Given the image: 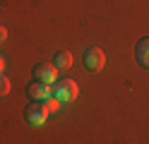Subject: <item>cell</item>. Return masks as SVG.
<instances>
[{
    "mask_svg": "<svg viewBox=\"0 0 149 144\" xmlns=\"http://www.w3.org/2000/svg\"><path fill=\"white\" fill-rule=\"evenodd\" d=\"M51 89H53V96L58 99L60 103L63 101H74L79 96V86H77V82L74 79H55L53 84H51Z\"/></svg>",
    "mask_w": 149,
    "mask_h": 144,
    "instance_id": "1",
    "label": "cell"
},
{
    "mask_svg": "<svg viewBox=\"0 0 149 144\" xmlns=\"http://www.w3.org/2000/svg\"><path fill=\"white\" fill-rule=\"evenodd\" d=\"M48 118V108H46V103L41 101H31L29 106L24 108V120L31 125V127H41Z\"/></svg>",
    "mask_w": 149,
    "mask_h": 144,
    "instance_id": "2",
    "label": "cell"
},
{
    "mask_svg": "<svg viewBox=\"0 0 149 144\" xmlns=\"http://www.w3.org/2000/svg\"><path fill=\"white\" fill-rule=\"evenodd\" d=\"M82 60H84V67H87L89 72H101V70H104V65H106V55H104L101 48L89 46V48H84Z\"/></svg>",
    "mask_w": 149,
    "mask_h": 144,
    "instance_id": "3",
    "label": "cell"
},
{
    "mask_svg": "<svg viewBox=\"0 0 149 144\" xmlns=\"http://www.w3.org/2000/svg\"><path fill=\"white\" fill-rule=\"evenodd\" d=\"M34 79H39L43 84H53L55 79H58V67H55L53 63H39V65H34Z\"/></svg>",
    "mask_w": 149,
    "mask_h": 144,
    "instance_id": "4",
    "label": "cell"
},
{
    "mask_svg": "<svg viewBox=\"0 0 149 144\" xmlns=\"http://www.w3.org/2000/svg\"><path fill=\"white\" fill-rule=\"evenodd\" d=\"M26 94H29L31 101H46L48 96H53V89H51V84H43L39 79H34L29 86H26Z\"/></svg>",
    "mask_w": 149,
    "mask_h": 144,
    "instance_id": "5",
    "label": "cell"
},
{
    "mask_svg": "<svg viewBox=\"0 0 149 144\" xmlns=\"http://www.w3.org/2000/svg\"><path fill=\"white\" fill-rule=\"evenodd\" d=\"M135 58H137V63L142 65V67L149 70V36L139 38V43L135 46Z\"/></svg>",
    "mask_w": 149,
    "mask_h": 144,
    "instance_id": "6",
    "label": "cell"
},
{
    "mask_svg": "<svg viewBox=\"0 0 149 144\" xmlns=\"http://www.w3.org/2000/svg\"><path fill=\"white\" fill-rule=\"evenodd\" d=\"M53 65L58 67V70H68V67L72 65V53H70V51H55Z\"/></svg>",
    "mask_w": 149,
    "mask_h": 144,
    "instance_id": "7",
    "label": "cell"
},
{
    "mask_svg": "<svg viewBox=\"0 0 149 144\" xmlns=\"http://www.w3.org/2000/svg\"><path fill=\"white\" fill-rule=\"evenodd\" d=\"M46 108H48V113H55L60 108V101L55 99V96H48V99H46Z\"/></svg>",
    "mask_w": 149,
    "mask_h": 144,
    "instance_id": "8",
    "label": "cell"
},
{
    "mask_svg": "<svg viewBox=\"0 0 149 144\" xmlns=\"http://www.w3.org/2000/svg\"><path fill=\"white\" fill-rule=\"evenodd\" d=\"M7 91H10V79H7V77L0 72V96H5Z\"/></svg>",
    "mask_w": 149,
    "mask_h": 144,
    "instance_id": "9",
    "label": "cell"
},
{
    "mask_svg": "<svg viewBox=\"0 0 149 144\" xmlns=\"http://www.w3.org/2000/svg\"><path fill=\"white\" fill-rule=\"evenodd\" d=\"M5 38H7V29H5V26H0V43H3Z\"/></svg>",
    "mask_w": 149,
    "mask_h": 144,
    "instance_id": "10",
    "label": "cell"
},
{
    "mask_svg": "<svg viewBox=\"0 0 149 144\" xmlns=\"http://www.w3.org/2000/svg\"><path fill=\"white\" fill-rule=\"evenodd\" d=\"M3 67H5V60H3V58H0V72H3Z\"/></svg>",
    "mask_w": 149,
    "mask_h": 144,
    "instance_id": "11",
    "label": "cell"
}]
</instances>
